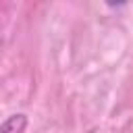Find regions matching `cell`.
<instances>
[{
	"instance_id": "cell-1",
	"label": "cell",
	"mask_w": 133,
	"mask_h": 133,
	"mask_svg": "<svg viewBox=\"0 0 133 133\" xmlns=\"http://www.w3.org/2000/svg\"><path fill=\"white\" fill-rule=\"evenodd\" d=\"M25 127H27V116L25 114H10L0 125V133H23Z\"/></svg>"
}]
</instances>
